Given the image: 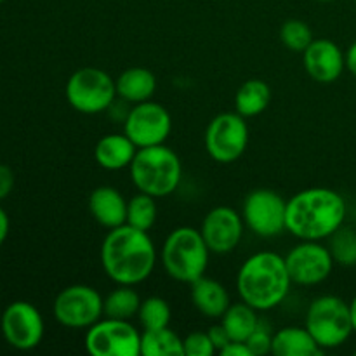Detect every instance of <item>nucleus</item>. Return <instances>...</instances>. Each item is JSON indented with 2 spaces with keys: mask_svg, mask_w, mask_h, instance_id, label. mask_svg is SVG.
Wrapping results in <instances>:
<instances>
[{
  "mask_svg": "<svg viewBox=\"0 0 356 356\" xmlns=\"http://www.w3.org/2000/svg\"><path fill=\"white\" fill-rule=\"evenodd\" d=\"M155 243L148 232L122 225L108 232L101 243V266L117 285H138L152 277L156 266Z\"/></svg>",
  "mask_w": 356,
  "mask_h": 356,
  "instance_id": "nucleus-1",
  "label": "nucleus"
},
{
  "mask_svg": "<svg viewBox=\"0 0 356 356\" xmlns=\"http://www.w3.org/2000/svg\"><path fill=\"white\" fill-rule=\"evenodd\" d=\"M346 200L330 188H308L287 200V232L299 240H329L344 225Z\"/></svg>",
  "mask_w": 356,
  "mask_h": 356,
  "instance_id": "nucleus-2",
  "label": "nucleus"
},
{
  "mask_svg": "<svg viewBox=\"0 0 356 356\" xmlns=\"http://www.w3.org/2000/svg\"><path fill=\"white\" fill-rule=\"evenodd\" d=\"M285 257L271 250H261L243 261L236 275V291L245 305L257 312H270L280 306L291 291Z\"/></svg>",
  "mask_w": 356,
  "mask_h": 356,
  "instance_id": "nucleus-3",
  "label": "nucleus"
},
{
  "mask_svg": "<svg viewBox=\"0 0 356 356\" xmlns=\"http://www.w3.org/2000/svg\"><path fill=\"white\" fill-rule=\"evenodd\" d=\"M129 172L138 191L155 198L172 195L183 179L179 156L165 145L139 148L129 167Z\"/></svg>",
  "mask_w": 356,
  "mask_h": 356,
  "instance_id": "nucleus-4",
  "label": "nucleus"
},
{
  "mask_svg": "<svg viewBox=\"0 0 356 356\" xmlns=\"http://www.w3.org/2000/svg\"><path fill=\"white\" fill-rule=\"evenodd\" d=\"M209 254L211 249L205 243L200 229L179 226L163 240L160 261L170 278L191 285L207 271Z\"/></svg>",
  "mask_w": 356,
  "mask_h": 356,
  "instance_id": "nucleus-5",
  "label": "nucleus"
},
{
  "mask_svg": "<svg viewBox=\"0 0 356 356\" xmlns=\"http://www.w3.org/2000/svg\"><path fill=\"white\" fill-rule=\"evenodd\" d=\"M305 327L322 350L343 346L355 332L350 302L332 294L313 299L306 312Z\"/></svg>",
  "mask_w": 356,
  "mask_h": 356,
  "instance_id": "nucleus-6",
  "label": "nucleus"
},
{
  "mask_svg": "<svg viewBox=\"0 0 356 356\" xmlns=\"http://www.w3.org/2000/svg\"><path fill=\"white\" fill-rule=\"evenodd\" d=\"M117 97V83L104 70L86 66L73 73L66 82V99L73 110L96 115L111 108Z\"/></svg>",
  "mask_w": 356,
  "mask_h": 356,
  "instance_id": "nucleus-7",
  "label": "nucleus"
},
{
  "mask_svg": "<svg viewBox=\"0 0 356 356\" xmlns=\"http://www.w3.org/2000/svg\"><path fill=\"white\" fill-rule=\"evenodd\" d=\"M52 313L58 323L66 329L87 330L104 316L103 298L90 285H70L56 296Z\"/></svg>",
  "mask_w": 356,
  "mask_h": 356,
  "instance_id": "nucleus-8",
  "label": "nucleus"
},
{
  "mask_svg": "<svg viewBox=\"0 0 356 356\" xmlns=\"http://www.w3.org/2000/svg\"><path fill=\"white\" fill-rule=\"evenodd\" d=\"M249 145V125L236 111L219 113L205 129V149L219 163H232L245 153Z\"/></svg>",
  "mask_w": 356,
  "mask_h": 356,
  "instance_id": "nucleus-9",
  "label": "nucleus"
},
{
  "mask_svg": "<svg viewBox=\"0 0 356 356\" xmlns=\"http://www.w3.org/2000/svg\"><path fill=\"white\" fill-rule=\"evenodd\" d=\"M242 218L254 235L273 238L287 232V200L277 191L257 188L243 200Z\"/></svg>",
  "mask_w": 356,
  "mask_h": 356,
  "instance_id": "nucleus-10",
  "label": "nucleus"
},
{
  "mask_svg": "<svg viewBox=\"0 0 356 356\" xmlns=\"http://www.w3.org/2000/svg\"><path fill=\"white\" fill-rule=\"evenodd\" d=\"M86 350L92 356H141V332L131 320L106 316L87 329Z\"/></svg>",
  "mask_w": 356,
  "mask_h": 356,
  "instance_id": "nucleus-11",
  "label": "nucleus"
},
{
  "mask_svg": "<svg viewBox=\"0 0 356 356\" xmlns=\"http://www.w3.org/2000/svg\"><path fill=\"white\" fill-rule=\"evenodd\" d=\"M285 264L292 284L315 287L330 277L336 261L330 254L329 245H323L316 240H301V243L289 250Z\"/></svg>",
  "mask_w": 356,
  "mask_h": 356,
  "instance_id": "nucleus-12",
  "label": "nucleus"
},
{
  "mask_svg": "<svg viewBox=\"0 0 356 356\" xmlns=\"http://www.w3.org/2000/svg\"><path fill=\"white\" fill-rule=\"evenodd\" d=\"M172 131V118L163 104L143 101L134 104L124 120V132L138 148L165 145Z\"/></svg>",
  "mask_w": 356,
  "mask_h": 356,
  "instance_id": "nucleus-13",
  "label": "nucleus"
},
{
  "mask_svg": "<svg viewBox=\"0 0 356 356\" xmlns=\"http://www.w3.org/2000/svg\"><path fill=\"white\" fill-rule=\"evenodd\" d=\"M2 336L9 346L30 351L44 339L45 325L40 312L28 301H14L3 309L0 318Z\"/></svg>",
  "mask_w": 356,
  "mask_h": 356,
  "instance_id": "nucleus-14",
  "label": "nucleus"
},
{
  "mask_svg": "<svg viewBox=\"0 0 356 356\" xmlns=\"http://www.w3.org/2000/svg\"><path fill=\"white\" fill-rule=\"evenodd\" d=\"M243 228H245V222H243L242 214L235 209L221 205L205 214L200 233L211 252L228 254L238 247Z\"/></svg>",
  "mask_w": 356,
  "mask_h": 356,
  "instance_id": "nucleus-15",
  "label": "nucleus"
},
{
  "mask_svg": "<svg viewBox=\"0 0 356 356\" xmlns=\"http://www.w3.org/2000/svg\"><path fill=\"white\" fill-rule=\"evenodd\" d=\"M305 70L315 82L332 83L346 68V54L336 42L329 38H315L302 52Z\"/></svg>",
  "mask_w": 356,
  "mask_h": 356,
  "instance_id": "nucleus-16",
  "label": "nucleus"
},
{
  "mask_svg": "<svg viewBox=\"0 0 356 356\" xmlns=\"http://www.w3.org/2000/svg\"><path fill=\"white\" fill-rule=\"evenodd\" d=\"M89 211L103 228L113 229L127 221V200L113 186H99L89 197Z\"/></svg>",
  "mask_w": 356,
  "mask_h": 356,
  "instance_id": "nucleus-17",
  "label": "nucleus"
},
{
  "mask_svg": "<svg viewBox=\"0 0 356 356\" xmlns=\"http://www.w3.org/2000/svg\"><path fill=\"white\" fill-rule=\"evenodd\" d=\"M138 146L127 134H106L96 143L94 159L97 165L106 170L129 169L138 153Z\"/></svg>",
  "mask_w": 356,
  "mask_h": 356,
  "instance_id": "nucleus-18",
  "label": "nucleus"
},
{
  "mask_svg": "<svg viewBox=\"0 0 356 356\" xmlns=\"http://www.w3.org/2000/svg\"><path fill=\"white\" fill-rule=\"evenodd\" d=\"M191 302L198 313L214 320L221 318L226 309L232 306L225 285L214 278H207L205 275L191 284Z\"/></svg>",
  "mask_w": 356,
  "mask_h": 356,
  "instance_id": "nucleus-19",
  "label": "nucleus"
},
{
  "mask_svg": "<svg viewBox=\"0 0 356 356\" xmlns=\"http://www.w3.org/2000/svg\"><path fill=\"white\" fill-rule=\"evenodd\" d=\"M322 351L306 327H284L271 341V355L277 356H316Z\"/></svg>",
  "mask_w": 356,
  "mask_h": 356,
  "instance_id": "nucleus-20",
  "label": "nucleus"
},
{
  "mask_svg": "<svg viewBox=\"0 0 356 356\" xmlns=\"http://www.w3.org/2000/svg\"><path fill=\"white\" fill-rule=\"evenodd\" d=\"M115 83H117V96L132 104L149 101L156 90L155 75L148 68L141 66L124 70Z\"/></svg>",
  "mask_w": 356,
  "mask_h": 356,
  "instance_id": "nucleus-21",
  "label": "nucleus"
},
{
  "mask_svg": "<svg viewBox=\"0 0 356 356\" xmlns=\"http://www.w3.org/2000/svg\"><path fill=\"white\" fill-rule=\"evenodd\" d=\"M271 103V89L264 80L250 79L235 94V110L245 118L257 117Z\"/></svg>",
  "mask_w": 356,
  "mask_h": 356,
  "instance_id": "nucleus-22",
  "label": "nucleus"
},
{
  "mask_svg": "<svg viewBox=\"0 0 356 356\" xmlns=\"http://www.w3.org/2000/svg\"><path fill=\"white\" fill-rule=\"evenodd\" d=\"M221 323L228 330L232 341H243L245 343L261 322L259 316H257V309L242 301L232 305L226 309L225 315L221 316Z\"/></svg>",
  "mask_w": 356,
  "mask_h": 356,
  "instance_id": "nucleus-23",
  "label": "nucleus"
},
{
  "mask_svg": "<svg viewBox=\"0 0 356 356\" xmlns=\"http://www.w3.org/2000/svg\"><path fill=\"white\" fill-rule=\"evenodd\" d=\"M141 356H184L183 339L169 327L143 330Z\"/></svg>",
  "mask_w": 356,
  "mask_h": 356,
  "instance_id": "nucleus-24",
  "label": "nucleus"
},
{
  "mask_svg": "<svg viewBox=\"0 0 356 356\" xmlns=\"http://www.w3.org/2000/svg\"><path fill=\"white\" fill-rule=\"evenodd\" d=\"M143 299L132 285H118L106 298H103L104 316L118 320H132L138 316Z\"/></svg>",
  "mask_w": 356,
  "mask_h": 356,
  "instance_id": "nucleus-25",
  "label": "nucleus"
},
{
  "mask_svg": "<svg viewBox=\"0 0 356 356\" xmlns=\"http://www.w3.org/2000/svg\"><path fill=\"white\" fill-rule=\"evenodd\" d=\"M159 216V209H156L155 197L148 193H141L127 200V221L125 225L134 226V228L143 229V232H149L153 228Z\"/></svg>",
  "mask_w": 356,
  "mask_h": 356,
  "instance_id": "nucleus-26",
  "label": "nucleus"
},
{
  "mask_svg": "<svg viewBox=\"0 0 356 356\" xmlns=\"http://www.w3.org/2000/svg\"><path fill=\"white\" fill-rule=\"evenodd\" d=\"M138 318L143 330L163 329V327H169L172 312H170V306L165 299L160 298V296H149L141 301Z\"/></svg>",
  "mask_w": 356,
  "mask_h": 356,
  "instance_id": "nucleus-27",
  "label": "nucleus"
},
{
  "mask_svg": "<svg viewBox=\"0 0 356 356\" xmlns=\"http://www.w3.org/2000/svg\"><path fill=\"white\" fill-rule=\"evenodd\" d=\"M329 249L334 261L341 266L356 264V232L346 226H341L334 235L329 236Z\"/></svg>",
  "mask_w": 356,
  "mask_h": 356,
  "instance_id": "nucleus-28",
  "label": "nucleus"
},
{
  "mask_svg": "<svg viewBox=\"0 0 356 356\" xmlns=\"http://www.w3.org/2000/svg\"><path fill=\"white\" fill-rule=\"evenodd\" d=\"M280 38L282 44L294 52H305L308 45L312 44L313 38L312 28L308 23L301 19H287L280 28Z\"/></svg>",
  "mask_w": 356,
  "mask_h": 356,
  "instance_id": "nucleus-29",
  "label": "nucleus"
},
{
  "mask_svg": "<svg viewBox=\"0 0 356 356\" xmlns=\"http://www.w3.org/2000/svg\"><path fill=\"white\" fill-rule=\"evenodd\" d=\"M184 356H214L218 353L209 332H191L183 339Z\"/></svg>",
  "mask_w": 356,
  "mask_h": 356,
  "instance_id": "nucleus-30",
  "label": "nucleus"
},
{
  "mask_svg": "<svg viewBox=\"0 0 356 356\" xmlns=\"http://www.w3.org/2000/svg\"><path fill=\"white\" fill-rule=\"evenodd\" d=\"M271 341H273V334H270V330H266L259 323L245 343L252 356H263L271 353Z\"/></svg>",
  "mask_w": 356,
  "mask_h": 356,
  "instance_id": "nucleus-31",
  "label": "nucleus"
},
{
  "mask_svg": "<svg viewBox=\"0 0 356 356\" xmlns=\"http://www.w3.org/2000/svg\"><path fill=\"white\" fill-rule=\"evenodd\" d=\"M14 188V172L10 167L0 163V202L6 200Z\"/></svg>",
  "mask_w": 356,
  "mask_h": 356,
  "instance_id": "nucleus-32",
  "label": "nucleus"
},
{
  "mask_svg": "<svg viewBox=\"0 0 356 356\" xmlns=\"http://www.w3.org/2000/svg\"><path fill=\"white\" fill-rule=\"evenodd\" d=\"M207 332H209V337H211L212 344H214L216 350H218V353H221L222 348H225L226 344H228L229 341H232V337H229L228 330H226L225 327H222V323H219V325H212L211 329L207 330Z\"/></svg>",
  "mask_w": 356,
  "mask_h": 356,
  "instance_id": "nucleus-33",
  "label": "nucleus"
},
{
  "mask_svg": "<svg viewBox=\"0 0 356 356\" xmlns=\"http://www.w3.org/2000/svg\"><path fill=\"white\" fill-rule=\"evenodd\" d=\"M222 356H252L249 346L243 341H229L221 350Z\"/></svg>",
  "mask_w": 356,
  "mask_h": 356,
  "instance_id": "nucleus-34",
  "label": "nucleus"
},
{
  "mask_svg": "<svg viewBox=\"0 0 356 356\" xmlns=\"http://www.w3.org/2000/svg\"><path fill=\"white\" fill-rule=\"evenodd\" d=\"M9 228H10L9 216H7V212L0 207V247L3 245V242H6L7 236H9Z\"/></svg>",
  "mask_w": 356,
  "mask_h": 356,
  "instance_id": "nucleus-35",
  "label": "nucleus"
},
{
  "mask_svg": "<svg viewBox=\"0 0 356 356\" xmlns=\"http://www.w3.org/2000/svg\"><path fill=\"white\" fill-rule=\"evenodd\" d=\"M346 68L351 75L356 76V42H353L346 51Z\"/></svg>",
  "mask_w": 356,
  "mask_h": 356,
  "instance_id": "nucleus-36",
  "label": "nucleus"
},
{
  "mask_svg": "<svg viewBox=\"0 0 356 356\" xmlns=\"http://www.w3.org/2000/svg\"><path fill=\"white\" fill-rule=\"evenodd\" d=\"M350 313H351V322H353V330L356 332V296L353 301L350 302Z\"/></svg>",
  "mask_w": 356,
  "mask_h": 356,
  "instance_id": "nucleus-37",
  "label": "nucleus"
},
{
  "mask_svg": "<svg viewBox=\"0 0 356 356\" xmlns=\"http://www.w3.org/2000/svg\"><path fill=\"white\" fill-rule=\"evenodd\" d=\"M316 2H334V0H316Z\"/></svg>",
  "mask_w": 356,
  "mask_h": 356,
  "instance_id": "nucleus-38",
  "label": "nucleus"
},
{
  "mask_svg": "<svg viewBox=\"0 0 356 356\" xmlns=\"http://www.w3.org/2000/svg\"><path fill=\"white\" fill-rule=\"evenodd\" d=\"M2 2H3V0H0V6H2Z\"/></svg>",
  "mask_w": 356,
  "mask_h": 356,
  "instance_id": "nucleus-39",
  "label": "nucleus"
}]
</instances>
